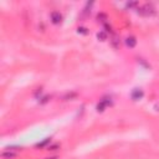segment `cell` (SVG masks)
<instances>
[{
    "label": "cell",
    "mask_w": 159,
    "mask_h": 159,
    "mask_svg": "<svg viewBox=\"0 0 159 159\" xmlns=\"http://www.w3.org/2000/svg\"><path fill=\"white\" fill-rule=\"evenodd\" d=\"M139 13H141L142 15H152L154 14V8L152 4H144L143 6H141L138 9Z\"/></svg>",
    "instance_id": "3"
},
{
    "label": "cell",
    "mask_w": 159,
    "mask_h": 159,
    "mask_svg": "<svg viewBox=\"0 0 159 159\" xmlns=\"http://www.w3.org/2000/svg\"><path fill=\"white\" fill-rule=\"evenodd\" d=\"M103 26H105V31H106V32H108V31H112V26H111V25H108V23L103 24Z\"/></svg>",
    "instance_id": "12"
},
{
    "label": "cell",
    "mask_w": 159,
    "mask_h": 159,
    "mask_svg": "<svg viewBox=\"0 0 159 159\" xmlns=\"http://www.w3.org/2000/svg\"><path fill=\"white\" fill-rule=\"evenodd\" d=\"M44 159H59V157H46Z\"/></svg>",
    "instance_id": "15"
},
{
    "label": "cell",
    "mask_w": 159,
    "mask_h": 159,
    "mask_svg": "<svg viewBox=\"0 0 159 159\" xmlns=\"http://www.w3.org/2000/svg\"><path fill=\"white\" fill-rule=\"evenodd\" d=\"M17 153H19L17 148H9L2 153V158L3 159H15L17 157Z\"/></svg>",
    "instance_id": "1"
},
{
    "label": "cell",
    "mask_w": 159,
    "mask_h": 159,
    "mask_svg": "<svg viewBox=\"0 0 159 159\" xmlns=\"http://www.w3.org/2000/svg\"><path fill=\"white\" fill-rule=\"evenodd\" d=\"M137 5H138V3H128L127 4L128 8H133V6H137Z\"/></svg>",
    "instance_id": "14"
},
{
    "label": "cell",
    "mask_w": 159,
    "mask_h": 159,
    "mask_svg": "<svg viewBox=\"0 0 159 159\" xmlns=\"http://www.w3.org/2000/svg\"><path fill=\"white\" fill-rule=\"evenodd\" d=\"M50 20H51V23L54 25H60L61 21H62V15H61V13L57 11V10L51 11V14H50Z\"/></svg>",
    "instance_id": "2"
},
{
    "label": "cell",
    "mask_w": 159,
    "mask_h": 159,
    "mask_svg": "<svg viewBox=\"0 0 159 159\" xmlns=\"http://www.w3.org/2000/svg\"><path fill=\"white\" fill-rule=\"evenodd\" d=\"M124 42H126V45L128 46L129 49H133V47H136V45H137V39L134 36H128L127 39L124 40Z\"/></svg>",
    "instance_id": "5"
},
{
    "label": "cell",
    "mask_w": 159,
    "mask_h": 159,
    "mask_svg": "<svg viewBox=\"0 0 159 159\" xmlns=\"http://www.w3.org/2000/svg\"><path fill=\"white\" fill-rule=\"evenodd\" d=\"M47 143H50V138H47V139H45V141L42 142V143H39L37 144V147H44V145H46Z\"/></svg>",
    "instance_id": "13"
},
{
    "label": "cell",
    "mask_w": 159,
    "mask_h": 159,
    "mask_svg": "<svg viewBox=\"0 0 159 159\" xmlns=\"http://www.w3.org/2000/svg\"><path fill=\"white\" fill-rule=\"evenodd\" d=\"M111 44H112V46H113L115 49H118V47H119V40H118V37H116V36L112 37Z\"/></svg>",
    "instance_id": "9"
},
{
    "label": "cell",
    "mask_w": 159,
    "mask_h": 159,
    "mask_svg": "<svg viewBox=\"0 0 159 159\" xmlns=\"http://www.w3.org/2000/svg\"><path fill=\"white\" fill-rule=\"evenodd\" d=\"M144 96V92L142 88H134L132 92H130V98H132L133 101H139L142 99Z\"/></svg>",
    "instance_id": "4"
},
{
    "label": "cell",
    "mask_w": 159,
    "mask_h": 159,
    "mask_svg": "<svg viewBox=\"0 0 159 159\" xmlns=\"http://www.w3.org/2000/svg\"><path fill=\"white\" fill-rule=\"evenodd\" d=\"M97 19H98V21H102L103 24H106L107 20H108V16H107V14H105V13H99V14L97 15Z\"/></svg>",
    "instance_id": "7"
},
{
    "label": "cell",
    "mask_w": 159,
    "mask_h": 159,
    "mask_svg": "<svg viewBox=\"0 0 159 159\" xmlns=\"http://www.w3.org/2000/svg\"><path fill=\"white\" fill-rule=\"evenodd\" d=\"M97 39H98V40H101V41H105V40H107V32H106L105 30L99 31V32L97 34Z\"/></svg>",
    "instance_id": "8"
},
{
    "label": "cell",
    "mask_w": 159,
    "mask_h": 159,
    "mask_svg": "<svg viewBox=\"0 0 159 159\" xmlns=\"http://www.w3.org/2000/svg\"><path fill=\"white\" fill-rule=\"evenodd\" d=\"M60 144L59 143H56V144H50L49 147H47V151H51V152H54V151H57V149H60Z\"/></svg>",
    "instance_id": "10"
},
{
    "label": "cell",
    "mask_w": 159,
    "mask_h": 159,
    "mask_svg": "<svg viewBox=\"0 0 159 159\" xmlns=\"http://www.w3.org/2000/svg\"><path fill=\"white\" fill-rule=\"evenodd\" d=\"M78 95H77V92H67L66 93V95H65L63 96V101H72V99H75V98H76Z\"/></svg>",
    "instance_id": "6"
},
{
    "label": "cell",
    "mask_w": 159,
    "mask_h": 159,
    "mask_svg": "<svg viewBox=\"0 0 159 159\" xmlns=\"http://www.w3.org/2000/svg\"><path fill=\"white\" fill-rule=\"evenodd\" d=\"M77 32L78 34H82V35H87L88 34V29H87V27L81 26V27H78V29H77Z\"/></svg>",
    "instance_id": "11"
}]
</instances>
